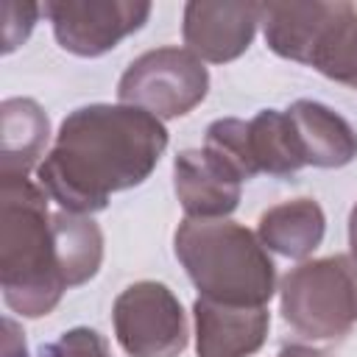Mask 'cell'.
<instances>
[{
  "label": "cell",
  "mask_w": 357,
  "mask_h": 357,
  "mask_svg": "<svg viewBox=\"0 0 357 357\" xmlns=\"http://www.w3.org/2000/svg\"><path fill=\"white\" fill-rule=\"evenodd\" d=\"M165 148L159 117L126 103H89L61 120L36 178L64 212L92 215L106 209L112 192L142 184Z\"/></svg>",
  "instance_id": "obj_1"
},
{
  "label": "cell",
  "mask_w": 357,
  "mask_h": 357,
  "mask_svg": "<svg viewBox=\"0 0 357 357\" xmlns=\"http://www.w3.org/2000/svg\"><path fill=\"white\" fill-rule=\"evenodd\" d=\"M0 287L22 318L56 310L67 287L47 192L28 176L0 178Z\"/></svg>",
  "instance_id": "obj_2"
},
{
  "label": "cell",
  "mask_w": 357,
  "mask_h": 357,
  "mask_svg": "<svg viewBox=\"0 0 357 357\" xmlns=\"http://www.w3.org/2000/svg\"><path fill=\"white\" fill-rule=\"evenodd\" d=\"M176 257L204 298L268 307L276 293V265L259 237L229 220L184 218L176 229Z\"/></svg>",
  "instance_id": "obj_3"
},
{
  "label": "cell",
  "mask_w": 357,
  "mask_h": 357,
  "mask_svg": "<svg viewBox=\"0 0 357 357\" xmlns=\"http://www.w3.org/2000/svg\"><path fill=\"white\" fill-rule=\"evenodd\" d=\"M259 25L276 56L357 89V8L351 3H262Z\"/></svg>",
  "instance_id": "obj_4"
},
{
  "label": "cell",
  "mask_w": 357,
  "mask_h": 357,
  "mask_svg": "<svg viewBox=\"0 0 357 357\" xmlns=\"http://www.w3.org/2000/svg\"><path fill=\"white\" fill-rule=\"evenodd\" d=\"M282 318L307 340L343 337L357 324V259L332 254L293 268L279 287Z\"/></svg>",
  "instance_id": "obj_5"
},
{
  "label": "cell",
  "mask_w": 357,
  "mask_h": 357,
  "mask_svg": "<svg viewBox=\"0 0 357 357\" xmlns=\"http://www.w3.org/2000/svg\"><path fill=\"white\" fill-rule=\"evenodd\" d=\"M209 92L204 61L187 47H156L137 56L117 84V98L159 120L190 114Z\"/></svg>",
  "instance_id": "obj_6"
},
{
  "label": "cell",
  "mask_w": 357,
  "mask_h": 357,
  "mask_svg": "<svg viewBox=\"0 0 357 357\" xmlns=\"http://www.w3.org/2000/svg\"><path fill=\"white\" fill-rule=\"evenodd\" d=\"M114 335L128 357H178L187 349V315L162 282L128 284L112 307Z\"/></svg>",
  "instance_id": "obj_7"
},
{
  "label": "cell",
  "mask_w": 357,
  "mask_h": 357,
  "mask_svg": "<svg viewBox=\"0 0 357 357\" xmlns=\"http://www.w3.org/2000/svg\"><path fill=\"white\" fill-rule=\"evenodd\" d=\"M56 42L75 56L95 59L114 50L151 17L145 0H53L42 8Z\"/></svg>",
  "instance_id": "obj_8"
},
{
  "label": "cell",
  "mask_w": 357,
  "mask_h": 357,
  "mask_svg": "<svg viewBox=\"0 0 357 357\" xmlns=\"http://www.w3.org/2000/svg\"><path fill=\"white\" fill-rule=\"evenodd\" d=\"M243 173L212 148H187L173 162V187L187 218L215 220L237 209Z\"/></svg>",
  "instance_id": "obj_9"
},
{
  "label": "cell",
  "mask_w": 357,
  "mask_h": 357,
  "mask_svg": "<svg viewBox=\"0 0 357 357\" xmlns=\"http://www.w3.org/2000/svg\"><path fill=\"white\" fill-rule=\"evenodd\" d=\"M259 25V3H206L184 6L181 36L201 61L226 64L243 56Z\"/></svg>",
  "instance_id": "obj_10"
},
{
  "label": "cell",
  "mask_w": 357,
  "mask_h": 357,
  "mask_svg": "<svg viewBox=\"0 0 357 357\" xmlns=\"http://www.w3.org/2000/svg\"><path fill=\"white\" fill-rule=\"evenodd\" d=\"M195 315V351L198 357H251L262 349L271 315L268 307L220 304L198 296Z\"/></svg>",
  "instance_id": "obj_11"
},
{
  "label": "cell",
  "mask_w": 357,
  "mask_h": 357,
  "mask_svg": "<svg viewBox=\"0 0 357 357\" xmlns=\"http://www.w3.org/2000/svg\"><path fill=\"white\" fill-rule=\"evenodd\" d=\"M304 162L312 167H343L357 156V131L335 109L318 100H296L287 109Z\"/></svg>",
  "instance_id": "obj_12"
},
{
  "label": "cell",
  "mask_w": 357,
  "mask_h": 357,
  "mask_svg": "<svg viewBox=\"0 0 357 357\" xmlns=\"http://www.w3.org/2000/svg\"><path fill=\"white\" fill-rule=\"evenodd\" d=\"M50 139V120L45 109L31 98H8L0 106V178L28 176L36 162L45 159Z\"/></svg>",
  "instance_id": "obj_13"
},
{
  "label": "cell",
  "mask_w": 357,
  "mask_h": 357,
  "mask_svg": "<svg viewBox=\"0 0 357 357\" xmlns=\"http://www.w3.org/2000/svg\"><path fill=\"white\" fill-rule=\"evenodd\" d=\"M326 231V215L318 201L312 198H293L284 204H276L259 215L257 237L259 243L282 254L287 259H304L310 257Z\"/></svg>",
  "instance_id": "obj_14"
},
{
  "label": "cell",
  "mask_w": 357,
  "mask_h": 357,
  "mask_svg": "<svg viewBox=\"0 0 357 357\" xmlns=\"http://www.w3.org/2000/svg\"><path fill=\"white\" fill-rule=\"evenodd\" d=\"M248 153L257 173L276 178L298 173L307 162L287 112L262 109L248 120Z\"/></svg>",
  "instance_id": "obj_15"
},
{
  "label": "cell",
  "mask_w": 357,
  "mask_h": 357,
  "mask_svg": "<svg viewBox=\"0 0 357 357\" xmlns=\"http://www.w3.org/2000/svg\"><path fill=\"white\" fill-rule=\"evenodd\" d=\"M53 229L59 243V262L67 279V287L89 282L103 259V234L89 215L53 212Z\"/></svg>",
  "instance_id": "obj_16"
},
{
  "label": "cell",
  "mask_w": 357,
  "mask_h": 357,
  "mask_svg": "<svg viewBox=\"0 0 357 357\" xmlns=\"http://www.w3.org/2000/svg\"><path fill=\"white\" fill-rule=\"evenodd\" d=\"M206 148L218 151L223 159H229L243 178H254L257 170L251 165V153H248V120H237V117H220L215 123H209L206 128Z\"/></svg>",
  "instance_id": "obj_17"
},
{
  "label": "cell",
  "mask_w": 357,
  "mask_h": 357,
  "mask_svg": "<svg viewBox=\"0 0 357 357\" xmlns=\"http://www.w3.org/2000/svg\"><path fill=\"white\" fill-rule=\"evenodd\" d=\"M42 357H112V354L100 332L89 326H73L61 332L53 343L42 346Z\"/></svg>",
  "instance_id": "obj_18"
},
{
  "label": "cell",
  "mask_w": 357,
  "mask_h": 357,
  "mask_svg": "<svg viewBox=\"0 0 357 357\" xmlns=\"http://www.w3.org/2000/svg\"><path fill=\"white\" fill-rule=\"evenodd\" d=\"M39 11L33 3H3V53H11L28 39Z\"/></svg>",
  "instance_id": "obj_19"
},
{
  "label": "cell",
  "mask_w": 357,
  "mask_h": 357,
  "mask_svg": "<svg viewBox=\"0 0 357 357\" xmlns=\"http://www.w3.org/2000/svg\"><path fill=\"white\" fill-rule=\"evenodd\" d=\"M3 332H6L3 335V357H28L25 337L11 318H3Z\"/></svg>",
  "instance_id": "obj_20"
},
{
  "label": "cell",
  "mask_w": 357,
  "mask_h": 357,
  "mask_svg": "<svg viewBox=\"0 0 357 357\" xmlns=\"http://www.w3.org/2000/svg\"><path fill=\"white\" fill-rule=\"evenodd\" d=\"M276 357H326L321 349H312V346H301V343H290L284 346Z\"/></svg>",
  "instance_id": "obj_21"
},
{
  "label": "cell",
  "mask_w": 357,
  "mask_h": 357,
  "mask_svg": "<svg viewBox=\"0 0 357 357\" xmlns=\"http://www.w3.org/2000/svg\"><path fill=\"white\" fill-rule=\"evenodd\" d=\"M349 245H351V257L357 259V204L351 206V215H349Z\"/></svg>",
  "instance_id": "obj_22"
}]
</instances>
